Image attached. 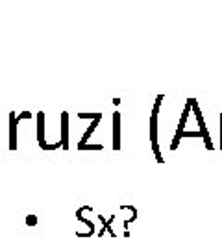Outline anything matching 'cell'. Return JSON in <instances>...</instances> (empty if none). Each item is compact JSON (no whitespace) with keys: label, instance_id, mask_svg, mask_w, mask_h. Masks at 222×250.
<instances>
[{"label":"cell","instance_id":"obj_1","mask_svg":"<svg viewBox=\"0 0 222 250\" xmlns=\"http://www.w3.org/2000/svg\"><path fill=\"white\" fill-rule=\"evenodd\" d=\"M163 95H158L156 97V104H154V109H152V115H150V130H148V135H150V145H152V152L156 154V161L158 163H165L163 160V154H161L160 148V139H158V115H160V109H161V102H163Z\"/></svg>","mask_w":222,"mask_h":250},{"label":"cell","instance_id":"obj_2","mask_svg":"<svg viewBox=\"0 0 222 250\" xmlns=\"http://www.w3.org/2000/svg\"><path fill=\"white\" fill-rule=\"evenodd\" d=\"M32 113L30 111H22V113H19L15 115V111H11L9 113V121H8V126H9V150H17V126L20 121H26L30 119Z\"/></svg>","mask_w":222,"mask_h":250},{"label":"cell","instance_id":"obj_3","mask_svg":"<svg viewBox=\"0 0 222 250\" xmlns=\"http://www.w3.org/2000/svg\"><path fill=\"white\" fill-rule=\"evenodd\" d=\"M37 141H39V146L43 148V150H54V148H60L61 145L60 143H46V139H44V113L43 111H39L37 113Z\"/></svg>","mask_w":222,"mask_h":250},{"label":"cell","instance_id":"obj_4","mask_svg":"<svg viewBox=\"0 0 222 250\" xmlns=\"http://www.w3.org/2000/svg\"><path fill=\"white\" fill-rule=\"evenodd\" d=\"M111 126H113V150H121V113L115 111L111 117Z\"/></svg>","mask_w":222,"mask_h":250},{"label":"cell","instance_id":"obj_5","mask_svg":"<svg viewBox=\"0 0 222 250\" xmlns=\"http://www.w3.org/2000/svg\"><path fill=\"white\" fill-rule=\"evenodd\" d=\"M122 213H128V217H124V237H130V232H128V226H130V223H133L135 219H137V209L133 208V206H128V204H122L121 208H119Z\"/></svg>","mask_w":222,"mask_h":250},{"label":"cell","instance_id":"obj_6","mask_svg":"<svg viewBox=\"0 0 222 250\" xmlns=\"http://www.w3.org/2000/svg\"><path fill=\"white\" fill-rule=\"evenodd\" d=\"M60 145L61 148H69V113L63 111L61 113V137H60Z\"/></svg>","mask_w":222,"mask_h":250},{"label":"cell","instance_id":"obj_7","mask_svg":"<svg viewBox=\"0 0 222 250\" xmlns=\"http://www.w3.org/2000/svg\"><path fill=\"white\" fill-rule=\"evenodd\" d=\"M102 123V113H98V117L97 119H93L91 121V125H89V128L83 132V135H81V139H80V143H78V146H83V145H87V141H89V137L95 134V130H97V126Z\"/></svg>","mask_w":222,"mask_h":250},{"label":"cell","instance_id":"obj_8","mask_svg":"<svg viewBox=\"0 0 222 250\" xmlns=\"http://www.w3.org/2000/svg\"><path fill=\"white\" fill-rule=\"evenodd\" d=\"M76 219H78L80 223H83L85 226H87V233H89V237H91V235L95 233V223H93V221H89V219H85V217H83L80 211H76Z\"/></svg>","mask_w":222,"mask_h":250},{"label":"cell","instance_id":"obj_9","mask_svg":"<svg viewBox=\"0 0 222 250\" xmlns=\"http://www.w3.org/2000/svg\"><path fill=\"white\" fill-rule=\"evenodd\" d=\"M78 148H80V150H102L104 146L97 143V145H83V146H78Z\"/></svg>","mask_w":222,"mask_h":250},{"label":"cell","instance_id":"obj_10","mask_svg":"<svg viewBox=\"0 0 222 250\" xmlns=\"http://www.w3.org/2000/svg\"><path fill=\"white\" fill-rule=\"evenodd\" d=\"M28 224H36V217L32 215V217H28V221H26Z\"/></svg>","mask_w":222,"mask_h":250},{"label":"cell","instance_id":"obj_11","mask_svg":"<svg viewBox=\"0 0 222 250\" xmlns=\"http://www.w3.org/2000/svg\"><path fill=\"white\" fill-rule=\"evenodd\" d=\"M221 150H222V113H221Z\"/></svg>","mask_w":222,"mask_h":250},{"label":"cell","instance_id":"obj_12","mask_svg":"<svg viewBox=\"0 0 222 250\" xmlns=\"http://www.w3.org/2000/svg\"><path fill=\"white\" fill-rule=\"evenodd\" d=\"M0 111H2V106H0Z\"/></svg>","mask_w":222,"mask_h":250}]
</instances>
